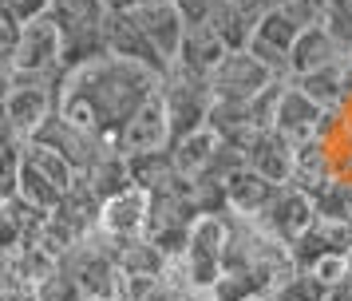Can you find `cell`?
Here are the masks:
<instances>
[{
    "mask_svg": "<svg viewBox=\"0 0 352 301\" xmlns=\"http://www.w3.org/2000/svg\"><path fill=\"white\" fill-rule=\"evenodd\" d=\"M159 87H162V76L155 68L103 52L96 60L76 63V68L64 72L56 111H60L64 119H72L76 127L91 131L96 139L115 147V139H119V131L127 127V119L143 107Z\"/></svg>",
    "mask_w": 352,
    "mask_h": 301,
    "instance_id": "obj_1",
    "label": "cell"
},
{
    "mask_svg": "<svg viewBox=\"0 0 352 301\" xmlns=\"http://www.w3.org/2000/svg\"><path fill=\"white\" fill-rule=\"evenodd\" d=\"M76 183H80V171L64 155H56L52 147H44L36 139L20 143V190L16 194L32 210H40V214L60 210V203L76 190Z\"/></svg>",
    "mask_w": 352,
    "mask_h": 301,
    "instance_id": "obj_2",
    "label": "cell"
},
{
    "mask_svg": "<svg viewBox=\"0 0 352 301\" xmlns=\"http://www.w3.org/2000/svg\"><path fill=\"white\" fill-rule=\"evenodd\" d=\"M162 99H166V115H170V147L210 123L214 92H210L206 76H190L182 68H170L162 76Z\"/></svg>",
    "mask_w": 352,
    "mask_h": 301,
    "instance_id": "obj_3",
    "label": "cell"
},
{
    "mask_svg": "<svg viewBox=\"0 0 352 301\" xmlns=\"http://www.w3.org/2000/svg\"><path fill=\"white\" fill-rule=\"evenodd\" d=\"M20 76H40V79H64L67 60H64V32L56 24V16L44 12L20 24L16 48H12Z\"/></svg>",
    "mask_w": 352,
    "mask_h": 301,
    "instance_id": "obj_4",
    "label": "cell"
},
{
    "mask_svg": "<svg viewBox=\"0 0 352 301\" xmlns=\"http://www.w3.org/2000/svg\"><path fill=\"white\" fill-rule=\"evenodd\" d=\"M60 99V79H40V76H20L16 92L8 95V103L0 107V119L16 139H32L40 127L56 115Z\"/></svg>",
    "mask_w": 352,
    "mask_h": 301,
    "instance_id": "obj_5",
    "label": "cell"
},
{
    "mask_svg": "<svg viewBox=\"0 0 352 301\" xmlns=\"http://www.w3.org/2000/svg\"><path fill=\"white\" fill-rule=\"evenodd\" d=\"M277 79L281 76L273 68H265L250 48H238V52H226V60L210 72V92H214V99L250 103L261 92H270Z\"/></svg>",
    "mask_w": 352,
    "mask_h": 301,
    "instance_id": "obj_6",
    "label": "cell"
},
{
    "mask_svg": "<svg viewBox=\"0 0 352 301\" xmlns=\"http://www.w3.org/2000/svg\"><path fill=\"white\" fill-rule=\"evenodd\" d=\"M257 226H265L273 238H281L285 246H293L301 234H309L313 226H317V203H313V194L301 187H293V183H285V187H277V194H273V203L257 214Z\"/></svg>",
    "mask_w": 352,
    "mask_h": 301,
    "instance_id": "obj_7",
    "label": "cell"
},
{
    "mask_svg": "<svg viewBox=\"0 0 352 301\" xmlns=\"http://www.w3.org/2000/svg\"><path fill=\"white\" fill-rule=\"evenodd\" d=\"M115 151L127 155V158L131 155H151V151H170V115H166L162 87L127 119V127H123L119 139H115Z\"/></svg>",
    "mask_w": 352,
    "mask_h": 301,
    "instance_id": "obj_8",
    "label": "cell"
},
{
    "mask_svg": "<svg viewBox=\"0 0 352 301\" xmlns=\"http://www.w3.org/2000/svg\"><path fill=\"white\" fill-rule=\"evenodd\" d=\"M324 119H329V111L320 107L317 99H309L293 79L281 87V95H277V115H273V131L285 135L293 147L317 139L320 127H324Z\"/></svg>",
    "mask_w": 352,
    "mask_h": 301,
    "instance_id": "obj_9",
    "label": "cell"
},
{
    "mask_svg": "<svg viewBox=\"0 0 352 301\" xmlns=\"http://www.w3.org/2000/svg\"><path fill=\"white\" fill-rule=\"evenodd\" d=\"M146 218H151V190L127 187L99 206V234L111 242H131L146 234Z\"/></svg>",
    "mask_w": 352,
    "mask_h": 301,
    "instance_id": "obj_10",
    "label": "cell"
},
{
    "mask_svg": "<svg viewBox=\"0 0 352 301\" xmlns=\"http://www.w3.org/2000/svg\"><path fill=\"white\" fill-rule=\"evenodd\" d=\"M131 16L139 20L143 36L159 52V60L166 68H175L178 52H182V40H186V20L178 12V4H135Z\"/></svg>",
    "mask_w": 352,
    "mask_h": 301,
    "instance_id": "obj_11",
    "label": "cell"
},
{
    "mask_svg": "<svg viewBox=\"0 0 352 301\" xmlns=\"http://www.w3.org/2000/svg\"><path fill=\"white\" fill-rule=\"evenodd\" d=\"M344 56H349V48L324 28V20H320V24H309V28L297 36V44L289 48V79H301V76H309V72H320V68L344 60Z\"/></svg>",
    "mask_w": 352,
    "mask_h": 301,
    "instance_id": "obj_12",
    "label": "cell"
},
{
    "mask_svg": "<svg viewBox=\"0 0 352 301\" xmlns=\"http://www.w3.org/2000/svg\"><path fill=\"white\" fill-rule=\"evenodd\" d=\"M103 40H107V52H111V56L146 63V68H155L159 76H166V72H170V68L159 60V52L151 48V40L143 36L139 20H135L131 12H111V8H107V28H103Z\"/></svg>",
    "mask_w": 352,
    "mask_h": 301,
    "instance_id": "obj_13",
    "label": "cell"
},
{
    "mask_svg": "<svg viewBox=\"0 0 352 301\" xmlns=\"http://www.w3.org/2000/svg\"><path fill=\"white\" fill-rule=\"evenodd\" d=\"M245 167H254L257 174H265L270 183L285 187L293 183V167H297V147L277 135V131H257L250 147H245Z\"/></svg>",
    "mask_w": 352,
    "mask_h": 301,
    "instance_id": "obj_14",
    "label": "cell"
},
{
    "mask_svg": "<svg viewBox=\"0 0 352 301\" xmlns=\"http://www.w3.org/2000/svg\"><path fill=\"white\" fill-rule=\"evenodd\" d=\"M226 206L241 214V218H257L277 194V183H270L265 174H257L254 167H238L234 174H226Z\"/></svg>",
    "mask_w": 352,
    "mask_h": 301,
    "instance_id": "obj_15",
    "label": "cell"
},
{
    "mask_svg": "<svg viewBox=\"0 0 352 301\" xmlns=\"http://www.w3.org/2000/svg\"><path fill=\"white\" fill-rule=\"evenodd\" d=\"M218 151H222V135L218 131H210V127H202V131H194V135H186V139H178L175 147H170V158H175V174H182V178H202V174L214 171V158H218Z\"/></svg>",
    "mask_w": 352,
    "mask_h": 301,
    "instance_id": "obj_16",
    "label": "cell"
},
{
    "mask_svg": "<svg viewBox=\"0 0 352 301\" xmlns=\"http://www.w3.org/2000/svg\"><path fill=\"white\" fill-rule=\"evenodd\" d=\"M226 52H230V48L218 40V32L210 28V24H198V28H186V40H182V52H178L175 68L210 79V72L226 60Z\"/></svg>",
    "mask_w": 352,
    "mask_h": 301,
    "instance_id": "obj_17",
    "label": "cell"
},
{
    "mask_svg": "<svg viewBox=\"0 0 352 301\" xmlns=\"http://www.w3.org/2000/svg\"><path fill=\"white\" fill-rule=\"evenodd\" d=\"M313 203H317L320 222H344V226L352 222V187L340 183V178H329V183L313 194Z\"/></svg>",
    "mask_w": 352,
    "mask_h": 301,
    "instance_id": "obj_18",
    "label": "cell"
},
{
    "mask_svg": "<svg viewBox=\"0 0 352 301\" xmlns=\"http://www.w3.org/2000/svg\"><path fill=\"white\" fill-rule=\"evenodd\" d=\"M80 298L83 293H80V285H76V278L60 262L32 285V301H80Z\"/></svg>",
    "mask_w": 352,
    "mask_h": 301,
    "instance_id": "obj_19",
    "label": "cell"
},
{
    "mask_svg": "<svg viewBox=\"0 0 352 301\" xmlns=\"http://www.w3.org/2000/svg\"><path fill=\"white\" fill-rule=\"evenodd\" d=\"M273 298L277 301H324L329 289L320 285V278L313 273V269H293L285 282L273 289Z\"/></svg>",
    "mask_w": 352,
    "mask_h": 301,
    "instance_id": "obj_20",
    "label": "cell"
},
{
    "mask_svg": "<svg viewBox=\"0 0 352 301\" xmlns=\"http://www.w3.org/2000/svg\"><path fill=\"white\" fill-rule=\"evenodd\" d=\"M0 8L12 16L16 24H28V20H36V16L52 12V0H0Z\"/></svg>",
    "mask_w": 352,
    "mask_h": 301,
    "instance_id": "obj_21",
    "label": "cell"
},
{
    "mask_svg": "<svg viewBox=\"0 0 352 301\" xmlns=\"http://www.w3.org/2000/svg\"><path fill=\"white\" fill-rule=\"evenodd\" d=\"M16 83H20V68L12 60V52H0V107L8 103V95L16 92Z\"/></svg>",
    "mask_w": 352,
    "mask_h": 301,
    "instance_id": "obj_22",
    "label": "cell"
},
{
    "mask_svg": "<svg viewBox=\"0 0 352 301\" xmlns=\"http://www.w3.org/2000/svg\"><path fill=\"white\" fill-rule=\"evenodd\" d=\"M16 36H20V24L0 8V52H12L16 48Z\"/></svg>",
    "mask_w": 352,
    "mask_h": 301,
    "instance_id": "obj_23",
    "label": "cell"
},
{
    "mask_svg": "<svg viewBox=\"0 0 352 301\" xmlns=\"http://www.w3.org/2000/svg\"><path fill=\"white\" fill-rule=\"evenodd\" d=\"M324 301H352V278H349V282H340V285H333Z\"/></svg>",
    "mask_w": 352,
    "mask_h": 301,
    "instance_id": "obj_24",
    "label": "cell"
},
{
    "mask_svg": "<svg viewBox=\"0 0 352 301\" xmlns=\"http://www.w3.org/2000/svg\"><path fill=\"white\" fill-rule=\"evenodd\" d=\"M103 4H107L111 12H131V8H135V4H143V0H103Z\"/></svg>",
    "mask_w": 352,
    "mask_h": 301,
    "instance_id": "obj_25",
    "label": "cell"
},
{
    "mask_svg": "<svg viewBox=\"0 0 352 301\" xmlns=\"http://www.w3.org/2000/svg\"><path fill=\"white\" fill-rule=\"evenodd\" d=\"M250 301H277L273 293H257V298H250Z\"/></svg>",
    "mask_w": 352,
    "mask_h": 301,
    "instance_id": "obj_26",
    "label": "cell"
},
{
    "mask_svg": "<svg viewBox=\"0 0 352 301\" xmlns=\"http://www.w3.org/2000/svg\"><path fill=\"white\" fill-rule=\"evenodd\" d=\"M143 4H175V0H143Z\"/></svg>",
    "mask_w": 352,
    "mask_h": 301,
    "instance_id": "obj_27",
    "label": "cell"
},
{
    "mask_svg": "<svg viewBox=\"0 0 352 301\" xmlns=\"http://www.w3.org/2000/svg\"><path fill=\"white\" fill-rule=\"evenodd\" d=\"M107 301H131V298H123V293H115V298H107Z\"/></svg>",
    "mask_w": 352,
    "mask_h": 301,
    "instance_id": "obj_28",
    "label": "cell"
},
{
    "mask_svg": "<svg viewBox=\"0 0 352 301\" xmlns=\"http://www.w3.org/2000/svg\"><path fill=\"white\" fill-rule=\"evenodd\" d=\"M80 301H91V298H80Z\"/></svg>",
    "mask_w": 352,
    "mask_h": 301,
    "instance_id": "obj_29",
    "label": "cell"
}]
</instances>
